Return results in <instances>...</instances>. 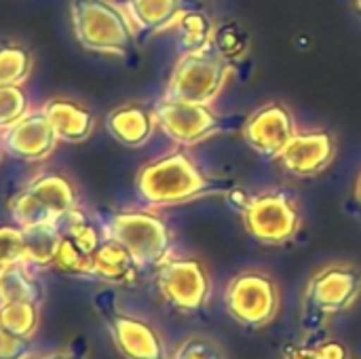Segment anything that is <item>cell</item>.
I'll list each match as a JSON object with an SVG mask.
<instances>
[{
  "instance_id": "cell-15",
  "label": "cell",
  "mask_w": 361,
  "mask_h": 359,
  "mask_svg": "<svg viewBox=\"0 0 361 359\" xmlns=\"http://www.w3.org/2000/svg\"><path fill=\"white\" fill-rule=\"evenodd\" d=\"M140 264L131 252L114 239L99 243L93 254V273L95 277L110 284H133L137 279Z\"/></svg>"
},
{
  "instance_id": "cell-1",
  "label": "cell",
  "mask_w": 361,
  "mask_h": 359,
  "mask_svg": "<svg viewBox=\"0 0 361 359\" xmlns=\"http://www.w3.org/2000/svg\"><path fill=\"white\" fill-rule=\"evenodd\" d=\"M72 19L80 44L95 53L129 55L135 30L129 17L108 0H72Z\"/></svg>"
},
{
  "instance_id": "cell-26",
  "label": "cell",
  "mask_w": 361,
  "mask_h": 359,
  "mask_svg": "<svg viewBox=\"0 0 361 359\" xmlns=\"http://www.w3.org/2000/svg\"><path fill=\"white\" fill-rule=\"evenodd\" d=\"M34 298V284L23 271V264L8 267L0 277V300L13 303V300H30Z\"/></svg>"
},
{
  "instance_id": "cell-29",
  "label": "cell",
  "mask_w": 361,
  "mask_h": 359,
  "mask_svg": "<svg viewBox=\"0 0 361 359\" xmlns=\"http://www.w3.org/2000/svg\"><path fill=\"white\" fill-rule=\"evenodd\" d=\"M171 359H224L220 349L205 339H190L182 343Z\"/></svg>"
},
{
  "instance_id": "cell-20",
  "label": "cell",
  "mask_w": 361,
  "mask_h": 359,
  "mask_svg": "<svg viewBox=\"0 0 361 359\" xmlns=\"http://www.w3.org/2000/svg\"><path fill=\"white\" fill-rule=\"evenodd\" d=\"M55 224H57L61 237L72 239L80 250H85V252L91 254V256L95 254V250H97L99 243H102L97 229H95V226L89 222V218H87L80 209H76V207H72V209L66 212L61 218H57Z\"/></svg>"
},
{
  "instance_id": "cell-35",
  "label": "cell",
  "mask_w": 361,
  "mask_h": 359,
  "mask_svg": "<svg viewBox=\"0 0 361 359\" xmlns=\"http://www.w3.org/2000/svg\"><path fill=\"white\" fill-rule=\"evenodd\" d=\"M357 195H360V201H361V180H360V190H357Z\"/></svg>"
},
{
  "instance_id": "cell-22",
  "label": "cell",
  "mask_w": 361,
  "mask_h": 359,
  "mask_svg": "<svg viewBox=\"0 0 361 359\" xmlns=\"http://www.w3.org/2000/svg\"><path fill=\"white\" fill-rule=\"evenodd\" d=\"M214 44L222 59H239L250 47V36L241 23L228 21L214 32Z\"/></svg>"
},
{
  "instance_id": "cell-36",
  "label": "cell",
  "mask_w": 361,
  "mask_h": 359,
  "mask_svg": "<svg viewBox=\"0 0 361 359\" xmlns=\"http://www.w3.org/2000/svg\"><path fill=\"white\" fill-rule=\"evenodd\" d=\"M357 2H360V6H361V0H357Z\"/></svg>"
},
{
  "instance_id": "cell-5",
  "label": "cell",
  "mask_w": 361,
  "mask_h": 359,
  "mask_svg": "<svg viewBox=\"0 0 361 359\" xmlns=\"http://www.w3.org/2000/svg\"><path fill=\"white\" fill-rule=\"evenodd\" d=\"M228 313L250 328H262L271 324L279 309V292L271 277L264 273L237 275L224 296Z\"/></svg>"
},
{
  "instance_id": "cell-8",
  "label": "cell",
  "mask_w": 361,
  "mask_h": 359,
  "mask_svg": "<svg viewBox=\"0 0 361 359\" xmlns=\"http://www.w3.org/2000/svg\"><path fill=\"white\" fill-rule=\"evenodd\" d=\"M154 118L176 142L192 144L224 127V123L205 106L167 95L154 108Z\"/></svg>"
},
{
  "instance_id": "cell-24",
  "label": "cell",
  "mask_w": 361,
  "mask_h": 359,
  "mask_svg": "<svg viewBox=\"0 0 361 359\" xmlns=\"http://www.w3.org/2000/svg\"><path fill=\"white\" fill-rule=\"evenodd\" d=\"M53 264L63 271V273H72V275H91L93 273V256L87 254L85 250H80L72 239L61 237L57 254Z\"/></svg>"
},
{
  "instance_id": "cell-27",
  "label": "cell",
  "mask_w": 361,
  "mask_h": 359,
  "mask_svg": "<svg viewBox=\"0 0 361 359\" xmlns=\"http://www.w3.org/2000/svg\"><path fill=\"white\" fill-rule=\"evenodd\" d=\"M23 114H27L25 91L19 85H0V129L4 131Z\"/></svg>"
},
{
  "instance_id": "cell-18",
  "label": "cell",
  "mask_w": 361,
  "mask_h": 359,
  "mask_svg": "<svg viewBox=\"0 0 361 359\" xmlns=\"http://www.w3.org/2000/svg\"><path fill=\"white\" fill-rule=\"evenodd\" d=\"M152 127H154V114H150L146 108L137 104L123 106L108 116V129L118 142L127 146L144 144L152 135Z\"/></svg>"
},
{
  "instance_id": "cell-13",
  "label": "cell",
  "mask_w": 361,
  "mask_h": 359,
  "mask_svg": "<svg viewBox=\"0 0 361 359\" xmlns=\"http://www.w3.org/2000/svg\"><path fill=\"white\" fill-rule=\"evenodd\" d=\"M332 154H334V142L330 133L313 131V133L294 135L279 157L290 171L298 176H311L322 171L330 163Z\"/></svg>"
},
{
  "instance_id": "cell-10",
  "label": "cell",
  "mask_w": 361,
  "mask_h": 359,
  "mask_svg": "<svg viewBox=\"0 0 361 359\" xmlns=\"http://www.w3.org/2000/svg\"><path fill=\"white\" fill-rule=\"evenodd\" d=\"M361 273L353 267H330L317 273L307 288V303L324 315L349 309L360 296Z\"/></svg>"
},
{
  "instance_id": "cell-34",
  "label": "cell",
  "mask_w": 361,
  "mask_h": 359,
  "mask_svg": "<svg viewBox=\"0 0 361 359\" xmlns=\"http://www.w3.org/2000/svg\"><path fill=\"white\" fill-rule=\"evenodd\" d=\"M6 269H8V267H6V264H2V262H0V277H2V273H4V271H6Z\"/></svg>"
},
{
  "instance_id": "cell-12",
  "label": "cell",
  "mask_w": 361,
  "mask_h": 359,
  "mask_svg": "<svg viewBox=\"0 0 361 359\" xmlns=\"http://www.w3.org/2000/svg\"><path fill=\"white\" fill-rule=\"evenodd\" d=\"M243 135L260 154L279 157L294 138L292 116L281 104H269L245 123Z\"/></svg>"
},
{
  "instance_id": "cell-4",
  "label": "cell",
  "mask_w": 361,
  "mask_h": 359,
  "mask_svg": "<svg viewBox=\"0 0 361 359\" xmlns=\"http://www.w3.org/2000/svg\"><path fill=\"white\" fill-rule=\"evenodd\" d=\"M72 207H74L72 184L57 174H44L36 178L11 203L13 218L21 229L53 224Z\"/></svg>"
},
{
  "instance_id": "cell-33",
  "label": "cell",
  "mask_w": 361,
  "mask_h": 359,
  "mask_svg": "<svg viewBox=\"0 0 361 359\" xmlns=\"http://www.w3.org/2000/svg\"><path fill=\"white\" fill-rule=\"evenodd\" d=\"M228 199H231L233 203H237V207H241L243 212H245V209L250 207V203H252V199H250L243 190H237V188L231 190V197H228Z\"/></svg>"
},
{
  "instance_id": "cell-14",
  "label": "cell",
  "mask_w": 361,
  "mask_h": 359,
  "mask_svg": "<svg viewBox=\"0 0 361 359\" xmlns=\"http://www.w3.org/2000/svg\"><path fill=\"white\" fill-rule=\"evenodd\" d=\"M110 328L121 353L127 359H169L161 336L148 324L127 315H116Z\"/></svg>"
},
{
  "instance_id": "cell-30",
  "label": "cell",
  "mask_w": 361,
  "mask_h": 359,
  "mask_svg": "<svg viewBox=\"0 0 361 359\" xmlns=\"http://www.w3.org/2000/svg\"><path fill=\"white\" fill-rule=\"evenodd\" d=\"M19 353V336L0 326V359H13Z\"/></svg>"
},
{
  "instance_id": "cell-3",
  "label": "cell",
  "mask_w": 361,
  "mask_h": 359,
  "mask_svg": "<svg viewBox=\"0 0 361 359\" xmlns=\"http://www.w3.org/2000/svg\"><path fill=\"white\" fill-rule=\"evenodd\" d=\"M110 239L125 245L140 267H161L171 250L169 229L161 218L146 212L114 216L110 222Z\"/></svg>"
},
{
  "instance_id": "cell-32",
  "label": "cell",
  "mask_w": 361,
  "mask_h": 359,
  "mask_svg": "<svg viewBox=\"0 0 361 359\" xmlns=\"http://www.w3.org/2000/svg\"><path fill=\"white\" fill-rule=\"evenodd\" d=\"M286 359H319L317 349H302V347H288Z\"/></svg>"
},
{
  "instance_id": "cell-2",
  "label": "cell",
  "mask_w": 361,
  "mask_h": 359,
  "mask_svg": "<svg viewBox=\"0 0 361 359\" xmlns=\"http://www.w3.org/2000/svg\"><path fill=\"white\" fill-rule=\"evenodd\" d=\"M207 188L209 180L182 152H173L144 167L137 178L140 195L152 205H173L192 199Z\"/></svg>"
},
{
  "instance_id": "cell-25",
  "label": "cell",
  "mask_w": 361,
  "mask_h": 359,
  "mask_svg": "<svg viewBox=\"0 0 361 359\" xmlns=\"http://www.w3.org/2000/svg\"><path fill=\"white\" fill-rule=\"evenodd\" d=\"M30 53L8 44L0 49V85H19L30 72Z\"/></svg>"
},
{
  "instance_id": "cell-23",
  "label": "cell",
  "mask_w": 361,
  "mask_h": 359,
  "mask_svg": "<svg viewBox=\"0 0 361 359\" xmlns=\"http://www.w3.org/2000/svg\"><path fill=\"white\" fill-rule=\"evenodd\" d=\"M0 326L17 336H25L36 326V311L30 300L4 303L0 309Z\"/></svg>"
},
{
  "instance_id": "cell-31",
  "label": "cell",
  "mask_w": 361,
  "mask_h": 359,
  "mask_svg": "<svg viewBox=\"0 0 361 359\" xmlns=\"http://www.w3.org/2000/svg\"><path fill=\"white\" fill-rule=\"evenodd\" d=\"M317 353H319V359H347L349 353H347V347L341 345V343H326L322 347H317Z\"/></svg>"
},
{
  "instance_id": "cell-9",
  "label": "cell",
  "mask_w": 361,
  "mask_h": 359,
  "mask_svg": "<svg viewBox=\"0 0 361 359\" xmlns=\"http://www.w3.org/2000/svg\"><path fill=\"white\" fill-rule=\"evenodd\" d=\"M243 214L250 235L264 243H283L298 229V214L294 205L279 195L252 199Z\"/></svg>"
},
{
  "instance_id": "cell-19",
  "label": "cell",
  "mask_w": 361,
  "mask_h": 359,
  "mask_svg": "<svg viewBox=\"0 0 361 359\" xmlns=\"http://www.w3.org/2000/svg\"><path fill=\"white\" fill-rule=\"evenodd\" d=\"M25 241V264H51L55 260L61 233L57 224H38L23 229Z\"/></svg>"
},
{
  "instance_id": "cell-6",
  "label": "cell",
  "mask_w": 361,
  "mask_h": 359,
  "mask_svg": "<svg viewBox=\"0 0 361 359\" xmlns=\"http://www.w3.org/2000/svg\"><path fill=\"white\" fill-rule=\"evenodd\" d=\"M228 68L224 66L222 57H212L205 53H186V57L178 63L167 95L207 104L212 102L224 85Z\"/></svg>"
},
{
  "instance_id": "cell-7",
  "label": "cell",
  "mask_w": 361,
  "mask_h": 359,
  "mask_svg": "<svg viewBox=\"0 0 361 359\" xmlns=\"http://www.w3.org/2000/svg\"><path fill=\"white\" fill-rule=\"evenodd\" d=\"M159 290L163 298L180 311H199L209 296V279L201 262L167 258L159 267Z\"/></svg>"
},
{
  "instance_id": "cell-21",
  "label": "cell",
  "mask_w": 361,
  "mask_h": 359,
  "mask_svg": "<svg viewBox=\"0 0 361 359\" xmlns=\"http://www.w3.org/2000/svg\"><path fill=\"white\" fill-rule=\"evenodd\" d=\"M180 28V40L186 53H205L212 34V23L201 13H182L178 17Z\"/></svg>"
},
{
  "instance_id": "cell-16",
  "label": "cell",
  "mask_w": 361,
  "mask_h": 359,
  "mask_svg": "<svg viewBox=\"0 0 361 359\" xmlns=\"http://www.w3.org/2000/svg\"><path fill=\"white\" fill-rule=\"evenodd\" d=\"M42 112L47 114V118L59 140L80 142V140H87L93 131L91 112L74 102L53 99L42 108Z\"/></svg>"
},
{
  "instance_id": "cell-28",
  "label": "cell",
  "mask_w": 361,
  "mask_h": 359,
  "mask_svg": "<svg viewBox=\"0 0 361 359\" xmlns=\"http://www.w3.org/2000/svg\"><path fill=\"white\" fill-rule=\"evenodd\" d=\"M0 262L6 267L25 264V241L21 226H0Z\"/></svg>"
},
{
  "instance_id": "cell-17",
  "label": "cell",
  "mask_w": 361,
  "mask_h": 359,
  "mask_svg": "<svg viewBox=\"0 0 361 359\" xmlns=\"http://www.w3.org/2000/svg\"><path fill=\"white\" fill-rule=\"evenodd\" d=\"M182 15L180 0H127V17L135 32L150 34L167 28Z\"/></svg>"
},
{
  "instance_id": "cell-11",
  "label": "cell",
  "mask_w": 361,
  "mask_h": 359,
  "mask_svg": "<svg viewBox=\"0 0 361 359\" xmlns=\"http://www.w3.org/2000/svg\"><path fill=\"white\" fill-rule=\"evenodd\" d=\"M57 140L59 138L53 131V127L42 110L23 114L19 121H15L11 127H6L2 131L4 148L21 159H27V161H38V159L49 157L53 152Z\"/></svg>"
}]
</instances>
